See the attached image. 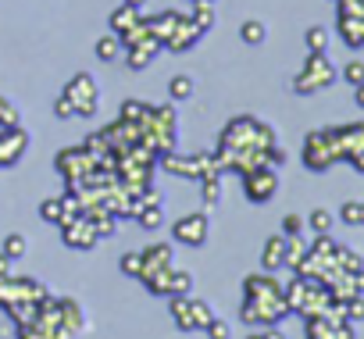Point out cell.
I'll return each mask as SVG.
<instances>
[{"label": "cell", "instance_id": "cell-38", "mask_svg": "<svg viewBox=\"0 0 364 339\" xmlns=\"http://www.w3.org/2000/svg\"><path fill=\"white\" fill-rule=\"evenodd\" d=\"M200 186H204V208H215L218 197H222V179H208V183H200Z\"/></svg>", "mask_w": 364, "mask_h": 339}, {"label": "cell", "instance_id": "cell-5", "mask_svg": "<svg viewBox=\"0 0 364 339\" xmlns=\"http://www.w3.org/2000/svg\"><path fill=\"white\" fill-rule=\"evenodd\" d=\"M50 289L36 279H22V275H8L0 279V311L11 307V303H40Z\"/></svg>", "mask_w": 364, "mask_h": 339}, {"label": "cell", "instance_id": "cell-40", "mask_svg": "<svg viewBox=\"0 0 364 339\" xmlns=\"http://www.w3.org/2000/svg\"><path fill=\"white\" fill-rule=\"evenodd\" d=\"M0 125H18V107L0 97Z\"/></svg>", "mask_w": 364, "mask_h": 339}, {"label": "cell", "instance_id": "cell-19", "mask_svg": "<svg viewBox=\"0 0 364 339\" xmlns=\"http://www.w3.org/2000/svg\"><path fill=\"white\" fill-rule=\"evenodd\" d=\"M282 261H286V236L279 232V236H268L264 254H261V264H264V271H279Z\"/></svg>", "mask_w": 364, "mask_h": 339}, {"label": "cell", "instance_id": "cell-33", "mask_svg": "<svg viewBox=\"0 0 364 339\" xmlns=\"http://www.w3.org/2000/svg\"><path fill=\"white\" fill-rule=\"evenodd\" d=\"M332 222H336V218H332L325 208H314V211H311V218H307V225H311V232H314V236H318V232H328V229H332Z\"/></svg>", "mask_w": 364, "mask_h": 339}, {"label": "cell", "instance_id": "cell-2", "mask_svg": "<svg viewBox=\"0 0 364 339\" xmlns=\"http://www.w3.org/2000/svg\"><path fill=\"white\" fill-rule=\"evenodd\" d=\"M61 97L72 104L75 118H93V114L100 111V90H97V79H93L90 72H79V75L61 90Z\"/></svg>", "mask_w": 364, "mask_h": 339}, {"label": "cell", "instance_id": "cell-43", "mask_svg": "<svg viewBox=\"0 0 364 339\" xmlns=\"http://www.w3.org/2000/svg\"><path fill=\"white\" fill-rule=\"evenodd\" d=\"M8 275H15V268H11V257L0 250V279H8Z\"/></svg>", "mask_w": 364, "mask_h": 339}, {"label": "cell", "instance_id": "cell-34", "mask_svg": "<svg viewBox=\"0 0 364 339\" xmlns=\"http://www.w3.org/2000/svg\"><path fill=\"white\" fill-rule=\"evenodd\" d=\"M339 218H343L346 225H364V204H360V200L343 204V208H339Z\"/></svg>", "mask_w": 364, "mask_h": 339}, {"label": "cell", "instance_id": "cell-35", "mask_svg": "<svg viewBox=\"0 0 364 339\" xmlns=\"http://www.w3.org/2000/svg\"><path fill=\"white\" fill-rule=\"evenodd\" d=\"M211 318H215V311L208 307V300H200V296L193 293V325H197V328H204Z\"/></svg>", "mask_w": 364, "mask_h": 339}, {"label": "cell", "instance_id": "cell-14", "mask_svg": "<svg viewBox=\"0 0 364 339\" xmlns=\"http://www.w3.org/2000/svg\"><path fill=\"white\" fill-rule=\"evenodd\" d=\"M161 50H164V47H161L154 36H146V40H139V43L125 47V54H129L125 61H129V68H132V72H143V68H146V65H150V61H154Z\"/></svg>", "mask_w": 364, "mask_h": 339}, {"label": "cell", "instance_id": "cell-17", "mask_svg": "<svg viewBox=\"0 0 364 339\" xmlns=\"http://www.w3.org/2000/svg\"><path fill=\"white\" fill-rule=\"evenodd\" d=\"M339 36L346 47H364V15H339Z\"/></svg>", "mask_w": 364, "mask_h": 339}, {"label": "cell", "instance_id": "cell-28", "mask_svg": "<svg viewBox=\"0 0 364 339\" xmlns=\"http://www.w3.org/2000/svg\"><path fill=\"white\" fill-rule=\"evenodd\" d=\"M190 293H193V275H190V271H175V268H171L168 296H190Z\"/></svg>", "mask_w": 364, "mask_h": 339}, {"label": "cell", "instance_id": "cell-39", "mask_svg": "<svg viewBox=\"0 0 364 339\" xmlns=\"http://www.w3.org/2000/svg\"><path fill=\"white\" fill-rule=\"evenodd\" d=\"M304 229H307V222H304L300 215H286V218H282V236H300Z\"/></svg>", "mask_w": 364, "mask_h": 339}, {"label": "cell", "instance_id": "cell-12", "mask_svg": "<svg viewBox=\"0 0 364 339\" xmlns=\"http://www.w3.org/2000/svg\"><path fill=\"white\" fill-rule=\"evenodd\" d=\"M286 314H289V303H286V300H272V303L243 300V311H240V318H243L247 325H279Z\"/></svg>", "mask_w": 364, "mask_h": 339}, {"label": "cell", "instance_id": "cell-15", "mask_svg": "<svg viewBox=\"0 0 364 339\" xmlns=\"http://www.w3.org/2000/svg\"><path fill=\"white\" fill-rule=\"evenodd\" d=\"M139 261H143L139 279L150 275V271H157V268H171V243H150V247H143L139 250Z\"/></svg>", "mask_w": 364, "mask_h": 339}, {"label": "cell", "instance_id": "cell-16", "mask_svg": "<svg viewBox=\"0 0 364 339\" xmlns=\"http://www.w3.org/2000/svg\"><path fill=\"white\" fill-rule=\"evenodd\" d=\"M168 311H171V318L182 332H197V325H193V293L190 296H168Z\"/></svg>", "mask_w": 364, "mask_h": 339}, {"label": "cell", "instance_id": "cell-4", "mask_svg": "<svg viewBox=\"0 0 364 339\" xmlns=\"http://www.w3.org/2000/svg\"><path fill=\"white\" fill-rule=\"evenodd\" d=\"M54 168L61 172V179H65V183H68V190H72V186L86 183V179L97 172V161H93L82 146H65V150L54 157Z\"/></svg>", "mask_w": 364, "mask_h": 339}, {"label": "cell", "instance_id": "cell-36", "mask_svg": "<svg viewBox=\"0 0 364 339\" xmlns=\"http://www.w3.org/2000/svg\"><path fill=\"white\" fill-rule=\"evenodd\" d=\"M339 75H343L350 86H360V82H364V61H346Z\"/></svg>", "mask_w": 364, "mask_h": 339}, {"label": "cell", "instance_id": "cell-31", "mask_svg": "<svg viewBox=\"0 0 364 339\" xmlns=\"http://www.w3.org/2000/svg\"><path fill=\"white\" fill-rule=\"evenodd\" d=\"M4 254H8L11 261L26 257V254H29V240H26L22 232H8V236H4Z\"/></svg>", "mask_w": 364, "mask_h": 339}, {"label": "cell", "instance_id": "cell-41", "mask_svg": "<svg viewBox=\"0 0 364 339\" xmlns=\"http://www.w3.org/2000/svg\"><path fill=\"white\" fill-rule=\"evenodd\" d=\"M139 268H143V261H139V254H136V250H132V254H122V271H125V275L139 279Z\"/></svg>", "mask_w": 364, "mask_h": 339}, {"label": "cell", "instance_id": "cell-18", "mask_svg": "<svg viewBox=\"0 0 364 339\" xmlns=\"http://www.w3.org/2000/svg\"><path fill=\"white\" fill-rule=\"evenodd\" d=\"M139 22H143V15H139V8H132V4H122V8L111 11V33H114V36L136 29Z\"/></svg>", "mask_w": 364, "mask_h": 339}, {"label": "cell", "instance_id": "cell-23", "mask_svg": "<svg viewBox=\"0 0 364 339\" xmlns=\"http://www.w3.org/2000/svg\"><path fill=\"white\" fill-rule=\"evenodd\" d=\"M264 36H268V26H264L261 18H247V22L240 26V40H243V43H250V47L264 43Z\"/></svg>", "mask_w": 364, "mask_h": 339}, {"label": "cell", "instance_id": "cell-11", "mask_svg": "<svg viewBox=\"0 0 364 339\" xmlns=\"http://www.w3.org/2000/svg\"><path fill=\"white\" fill-rule=\"evenodd\" d=\"M29 132L22 125H0V168H11L26 157Z\"/></svg>", "mask_w": 364, "mask_h": 339}, {"label": "cell", "instance_id": "cell-7", "mask_svg": "<svg viewBox=\"0 0 364 339\" xmlns=\"http://www.w3.org/2000/svg\"><path fill=\"white\" fill-rule=\"evenodd\" d=\"M208 232H211V215H208V208L182 215V218L171 225L175 243H186V247H204V243H208Z\"/></svg>", "mask_w": 364, "mask_h": 339}, {"label": "cell", "instance_id": "cell-20", "mask_svg": "<svg viewBox=\"0 0 364 339\" xmlns=\"http://www.w3.org/2000/svg\"><path fill=\"white\" fill-rule=\"evenodd\" d=\"M58 314H61V325H68L72 332H82V328H86V311H82L72 296H61V300H58Z\"/></svg>", "mask_w": 364, "mask_h": 339}, {"label": "cell", "instance_id": "cell-21", "mask_svg": "<svg viewBox=\"0 0 364 339\" xmlns=\"http://www.w3.org/2000/svg\"><path fill=\"white\" fill-rule=\"evenodd\" d=\"M328 29L325 26H311L307 33H304V43H307V54H328Z\"/></svg>", "mask_w": 364, "mask_h": 339}, {"label": "cell", "instance_id": "cell-27", "mask_svg": "<svg viewBox=\"0 0 364 339\" xmlns=\"http://www.w3.org/2000/svg\"><path fill=\"white\" fill-rule=\"evenodd\" d=\"M197 93V82L190 79V75H175L171 82H168V97L171 100H190Z\"/></svg>", "mask_w": 364, "mask_h": 339}, {"label": "cell", "instance_id": "cell-46", "mask_svg": "<svg viewBox=\"0 0 364 339\" xmlns=\"http://www.w3.org/2000/svg\"><path fill=\"white\" fill-rule=\"evenodd\" d=\"M264 339H286V335H282V332H279L275 325H268V332H264Z\"/></svg>", "mask_w": 364, "mask_h": 339}, {"label": "cell", "instance_id": "cell-44", "mask_svg": "<svg viewBox=\"0 0 364 339\" xmlns=\"http://www.w3.org/2000/svg\"><path fill=\"white\" fill-rule=\"evenodd\" d=\"M353 289H357V293H364V268H360V271H353Z\"/></svg>", "mask_w": 364, "mask_h": 339}, {"label": "cell", "instance_id": "cell-45", "mask_svg": "<svg viewBox=\"0 0 364 339\" xmlns=\"http://www.w3.org/2000/svg\"><path fill=\"white\" fill-rule=\"evenodd\" d=\"M353 100H357V107L364 111V82H360V86H353Z\"/></svg>", "mask_w": 364, "mask_h": 339}, {"label": "cell", "instance_id": "cell-42", "mask_svg": "<svg viewBox=\"0 0 364 339\" xmlns=\"http://www.w3.org/2000/svg\"><path fill=\"white\" fill-rule=\"evenodd\" d=\"M54 114H58V118H75V111H72V104H68L65 97L54 100Z\"/></svg>", "mask_w": 364, "mask_h": 339}, {"label": "cell", "instance_id": "cell-47", "mask_svg": "<svg viewBox=\"0 0 364 339\" xmlns=\"http://www.w3.org/2000/svg\"><path fill=\"white\" fill-rule=\"evenodd\" d=\"M125 4H132V8H146V0H125Z\"/></svg>", "mask_w": 364, "mask_h": 339}, {"label": "cell", "instance_id": "cell-13", "mask_svg": "<svg viewBox=\"0 0 364 339\" xmlns=\"http://www.w3.org/2000/svg\"><path fill=\"white\" fill-rule=\"evenodd\" d=\"M200 40H204V33L197 29V22H193L190 15H182V18H178V26H175V33L164 40V47H168L171 54H186V50H190V47H197Z\"/></svg>", "mask_w": 364, "mask_h": 339}, {"label": "cell", "instance_id": "cell-10", "mask_svg": "<svg viewBox=\"0 0 364 339\" xmlns=\"http://www.w3.org/2000/svg\"><path fill=\"white\" fill-rule=\"evenodd\" d=\"M243 300L272 303V300H286V293H282V282L275 279V271H257V275L243 279Z\"/></svg>", "mask_w": 364, "mask_h": 339}, {"label": "cell", "instance_id": "cell-32", "mask_svg": "<svg viewBox=\"0 0 364 339\" xmlns=\"http://www.w3.org/2000/svg\"><path fill=\"white\" fill-rule=\"evenodd\" d=\"M343 314L346 321H364V293H353L343 300Z\"/></svg>", "mask_w": 364, "mask_h": 339}, {"label": "cell", "instance_id": "cell-1", "mask_svg": "<svg viewBox=\"0 0 364 339\" xmlns=\"http://www.w3.org/2000/svg\"><path fill=\"white\" fill-rule=\"evenodd\" d=\"M336 75H339V72L328 65V54H307L304 68L293 75V93L311 97V93H318V90H328V86L336 82Z\"/></svg>", "mask_w": 364, "mask_h": 339}, {"label": "cell", "instance_id": "cell-22", "mask_svg": "<svg viewBox=\"0 0 364 339\" xmlns=\"http://www.w3.org/2000/svg\"><path fill=\"white\" fill-rule=\"evenodd\" d=\"M307 257V243H304V236H286V261H282V268H300V261Z\"/></svg>", "mask_w": 364, "mask_h": 339}, {"label": "cell", "instance_id": "cell-3", "mask_svg": "<svg viewBox=\"0 0 364 339\" xmlns=\"http://www.w3.org/2000/svg\"><path fill=\"white\" fill-rule=\"evenodd\" d=\"M336 161H339V150H336L332 129H314L304 139V164L311 168V172H328Z\"/></svg>", "mask_w": 364, "mask_h": 339}, {"label": "cell", "instance_id": "cell-8", "mask_svg": "<svg viewBox=\"0 0 364 339\" xmlns=\"http://www.w3.org/2000/svg\"><path fill=\"white\" fill-rule=\"evenodd\" d=\"M243 193H247L250 204H268V200L279 193L275 168L261 164V168H250V172H243Z\"/></svg>", "mask_w": 364, "mask_h": 339}, {"label": "cell", "instance_id": "cell-26", "mask_svg": "<svg viewBox=\"0 0 364 339\" xmlns=\"http://www.w3.org/2000/svg\"><path fill=\"white\" fill-rule=\"evenodd\" d=\"M211 4H215V0H193V15H190V18L197 22L200 33H208V29L215 26V8H211Z\"/></svg>", "mask_w": 364, "mask_h": 339}, {"label": "cell", "instance_id": "cell-24", "mask_svg": "<svg viewBox=\"0 0 364 339\" xmlns=\"http://www.w3.org/2000/svg\"><path fill=\"white\" fill-rule=\"evenodd\" d=\"M136 222H139V229H161V222H164V208L161 204H143L139 211H136Z\"/></svg>", "mask_w": 364, "mask_h": 339}, {"label": "cell", "instance_id": "cell-30", "mask_svg": "<svg viewBox=\"0 0 364 339\" xmlns=\"http://www.w3.org/2000/svg\"><path fill=\"white\" fill-rule=\"evenodd\" d=\"M40 218L50 222V225H61V222H65V200H61V197L43 200V204H40Z\"/></svg>", "mask_w": 364, "mask_h": 339}, {"label": "cell", "instance_id": "cell-6", "mask_svg": "<svg viewBox=\"0 0 364 339\" xmlns=\"http://www.w3.org/2000/svg\"><path fill=\"white\" fill-rule=\"evenodd\" d=\"M336 136V150L339 161H350L357 172H364V122H350V125H332Z\"/></svg>", "mask_w": 364, "mask_h": 339}, {"label": "cell", "instance_id": "cell-29", "mask_svg": "<svg viewBox=\"0 0 364 339\" xmlns=\"http://www.w3.org/2000/svg\"><path fill=\"white\" fill-rule=\"evenodd\" d=\"M93 50H97V58H100V61H114V58H118V54H122L125 47H122V40H118V36L111 33V36H100Z\"/></svg>", "mask_w": 364, "mask_h": 339}, {"label": "cell", "instance_id": "cell-48", "mask_svg": "<svg viewBox=\"0 0 364 339\" xmlns=\"http://www.w3.org/2000/svg\"><path fill=\"white\" fill-rule=\"evenodd\" d=\"M247 339H264V335H247Z\"/></svg>", "mask_w": 364, "mask_h": 339}, {"label": "cell", "instance_id": "cell-9", "mask_svg": "<svg viewBox=\"0 0 364 339\" xmlns=\"http://www.w3.org/2000/svg\"><path fill=\"white\" fill-rule=\"evenodd\" d=\"M61 240H65V247H72V250H93L97 243H100V236H97V229H93V222H90V215H72V218H65L61 225Z\"/></svg>", "mask_w": 364, "mask_h": 339}, {"label": "cell", "instance_id": "cell-37", "mask_svg": "<svg viewBox=\"0 0 364 339\" xmlns=\"http://www.w3.org/2000/svg\"><path fill=\"white\" fill-rule=\"evenodd\" d=\"M204 332H208V339H232V328H229V321H222V318H211V321L204 325Z\"/></svg>", "mask_w": 364, "mask_h": 339}, {"label": "cell", "instance_id": "cell-25", "mask_svg": "<svg viewBox=\"0 0 364 339\" xmlns=\"http://www.w3.org/2000/svg\"><path fill=\"white\" fill-rule=\"evenodd\" d=\"M154 296H168V282H171V268H157V271H150V275H143L139 279Z\"/></svg>", "mask_w": 364, "mask_h": 339}]
</instances>
